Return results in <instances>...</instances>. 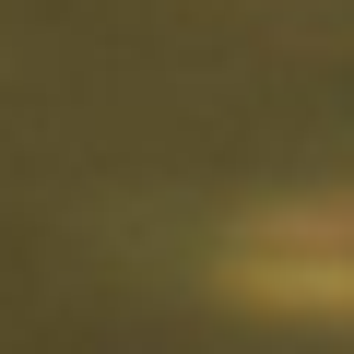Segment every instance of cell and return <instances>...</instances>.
Masks as SVG:
<instances>
[{"label":"cell","mask_w":354,"mask_h":354,"mask_svg":"<svg viewBox=\"0 0 354 354\" xmlns=\"http://www.w3.org/2000/svg\"><path fill=\"white\" fill-rule=\"evenodd\" d=\"M225 283L283 319H354V201H272L260 225H236Z\"/></svg>","instance_id":"6da1fadb"}]
</instances>
